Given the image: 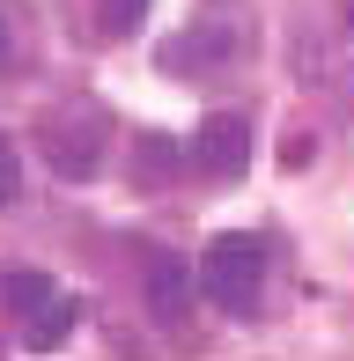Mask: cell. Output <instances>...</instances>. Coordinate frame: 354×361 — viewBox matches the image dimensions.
<instances>
[{
    "instance_id": "obj_1",
    "label": "cell",
    "mask_w": 354,
    "mask_h": 361,
    "mask_svg": "<svg viewBox=\"0 0 354 361\" xmlns=\"http://www.w3.org/2000/svg\"><path fill=\"white\" fill-rule=\"evenodd\" d=\"M200 288L221 310H251L259 288H266V243L259 236H214L207 258H200Z\"/></svg>"
},
{
    "instance_id": "obj_2",
    "label": "cell",
    "mask_w": 354,
    "mask_h": 361,
    "mask_svg": "<svg viewBox=\"0 0 354 361\" xmlns=\"http://www.w3.org/2000/svg\"><path fill=\"white\" fill-rule=\"evenodd\" d=\"M37 133H44V162H52L59 177H74V185H82V177L104 170V111H96V104L52 111Z\"/></svg>"
},
{
    "instance_id": "obj_3",
    "label": "cell",
    "mask_w": 354,
    "mask_h": 361,
    "mask_svg": "<svg viewBox=\"0 0 354 361\" xmlns=\"http://www.w3.org/2000/svg\"><path fill=\"white\" fill-rule=\"evenodd\" d=\"M192 162H200L207 177H244L251 162V118L244 111H214V118H200V133H192Z\"/></svg>"
},
{
    "instance_id": "obj_4",
    "label": "cell",
    "mask_w": 354,
    "mask_h": 361,
    "mask_svg": "<svg viewBox=\"0 0 354 361\" xmlns=\"http://www.w3.org/2000/svg\"><path fill=\"white\" fill-rule=\"evenodd\" d=\"M236 52H244V44H236L229 23H192L185 37L163 44V74H214V67H229Z\"/></svg>"
},
{
    "instance_id": "obj_5",
    "label": "cell",
    "mask_w": 354,
    "mask_h": 361,
    "mask_svg": "<svg viewBox=\"0 0 354 361\" xmlns=\"http://www.w3.org/2000/svg\"><path fill=\"white\" fill-rule=\"evenodd\" d=\"M192 288H200V273H192L185 258H170V251H155L148 273H140V295H148V310H155L163 324H177V317L192 310Z\"/></svg>"
},
{
    "instance_id": "obj_6",
    "label": "cell",
    "mask_w": 354,
    "mask_h": 361,
    "mask_svg": "<svg viewBox=\"0 0 354 361\" xmlns=\"http://www.w3.org/2000/svg\"><path fill=\"white\" fill-rule=\"evenodd\" d=\"M177 170H185V147H177V140H163V133H140L133 140V177H140V185H170V177Z\"/></svg>"
},
{
    "instance_id": "obj_7",
    "label": "cell",
    "mask_w": 354,
    "mask_h": 361,
    "mask_svg": "<svg viewBox=\"0 0 354 361\" xmlns=\"http://www.w3.org/2000/svg\"><path fill=\"white\" fill-rule=\"evenodd\" d=\"M74 317H82V310H74V295H52V302H44V310H30V347H37V354H52L59 347V339H67L74 332Z\"/></svg>"
},
{
    "instance_id": "obj_8",
    "label": "cell",
    "mask_w": 354,
    "mask_h": 361,
    "mask_svg": "<svg viewBox=\"0 0 354 361\" xmlns=\"http://www.w3.org/2000/svg\"><path fill=\"white\" fill-rule=\"evenodd\" d=\"M52 281H44V273H30V266H15V273H0V302H8V310H23V317H30V310H44V302H52Z\"/></svg>"
},
{
    "instance_id": "obj_9",
    "label": "cell",
    "mask_w": 354,
    "mask_h": 361,
    "mask_svg": "<svg viewBox=\"0 0 354 361\" xmlns=\"http://www.w3.org/2000/svg\"><path fill=\"white\" fill-rule=\"evenodd\" d=\"M148 23V0H96V37H133Z\"/></svg>"
},
{
    "instance_id": "obj_10",
    "label": "cell",
    "mask_w": 354,
    "mask_h": 361,
    "mask_svg": "<svg viewBox=\"0 0 354 361\" xmlns=\"http://www.w3.org/2000/svg\"><path fill=\"white\" fill-rule=\"evenodd\" d=\"M15 185H23V162H15V147L0 140V200H15Z\"/></svg>"
},
{
    "instance_id": "obj_11",
    "label": "cell",
    "mask_w": 354,
    "mask_h": 361,
    "mask_svg": "<svg viewBox=\"0 0 354 361\" xmlns=\"http://www.w3.org/2000/svg\"><path fill=\"white\" fill-rule=\"evenodd\" d=\"M281 162H288V170H303V162H310V133H288V147H281Z\"/></svg>"
},
{
    "instance_id": "obj_12",
    "label": "cell",
    "mask_w": 354,
    "mask_h": 361,
    "mask_svg": "<svg viewBox=\"0 0 354 361\" xmlns=\"http://www.w3.org/2000/svg\"><path fill=\"white\" fill-rule=\"evenodd\" d=\"M15 59V23H8V8H0V67Z\"/></svg>"
}]
</instances>
